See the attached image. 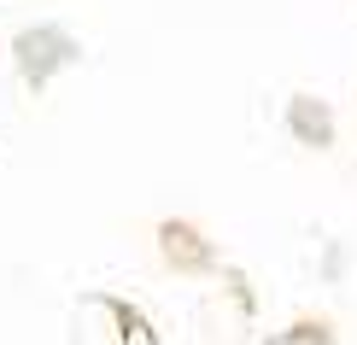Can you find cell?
Instances as JSON below:
<instances>
[{
    "mask_svg": "<svg viewBox=\"0 0 357 345\" xmlns=\"http://www.w3.org/2000/svg\"><path fill=\"white\" fill-rule=\"evenodd\" d=\"M270 345H334V334L322 322H305V328H293V334H275Z\"/></svg>",
    "mask_w": 357,
    "mask_h": 345,
    "instance_id": "4",
    "label": "cell"
},
{
    "mask_svg": "<svg viewBox=\"0 0 357 345\" xmlns=\"http://www.w3.org/2000/svg\"><path fill=\"white\" fill-rule=\"evenodd\" d=\"M293 117H299V135H305V141L310 146H322V141H328V112H322V106H310V100H299V106H293Z\"/></svg>",
    "mask_w": 357,
    "mask_h": 345,
    "instance_id": "3",
    "label": "cell"
},
{
    "mask_svg": "<svg viewBox=\"0 0 357 345\" xmlns=\"http://www.w3.org/2000/svg\"><path fill=\"white\" fill-rule=\"evenodd\" d=\"M158 246H165V258L176 269H199L205 263V240H193L188 222H165V229H158Z\"/></svg>",
    "mask_w": 357,
    "mask_h": 345,
    "instance_id": "2",
    "label": "cell"
},
{
    "mask_svg": "<svg viewBox=\"0 0 357 345\" xmlns=\"http://www.w3.org/2000/svg\"><path fill=\"white\" fill-rule=\"evenodd\" d=\"M70 59H77V47L65 41V29L41 24V29H29V36H18V65H24V77L36 82V88L47 82L59 65H70Z\"/></svg>",
    "mask_w": 357,
    "mask_h": 345,
    "instance_id": "1",
    "label": "cell"
}]
</instances>
